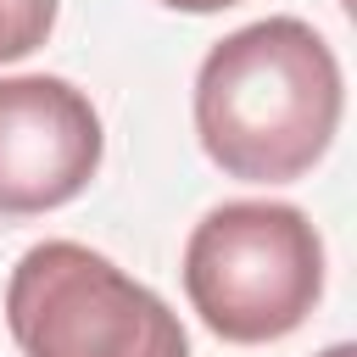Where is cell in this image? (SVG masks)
Returning a JSON list of instances; mask_svg holds the SVG:
<instances>
[{
	"label": "cell",
	"instance_id": "6da1fadb",
	"mask_svg": "<svg viewBox=\"0 0 357 357\" xmlns=\"http://www.w3.org/2000/svg\"><path fill=\"white\" fill-rule=\"evenodd\" d=\"M340 61L301 17H262L218 39L195 73L201 151L245 184L312 173L340 128Z\"/></svg>",
	"mask_w": 357,
	"mask_h": 357
},
{
	"label": "cell",
	"instance_id": "7a4b0ae2",
	"mask_svg": "<svg viewBox=\"0 0 357 357\" xmlns=\"http://www.w3.org/2000/svg\"><path fill=\"white\" fill-rule=\"evenodd\" d=\"M184 296L229 346L284 340L324 296V240L301 206L223 201L190 229Z\"/></svg>",
	"mask_w": 357,
	"mask_h": 357
},
{
	"label": "cell",
	"instance_id": "3957f363",
	"mask_svg": "<svg viewBox=\"0 0 357 357\" xmlns=\"http://www.w3.org/2000/svg\"><path fill=\"white\" fill-rule=\"evenodd\" d=\"M22 357H190L178 312L78 240L28 245L6 279Z\"/></svg>",
	"mask_w": 357,
	"mask_h": 357
},
{
	"label": "cell",
	"instance_id": "277c9868",
	"mask_svg": "<svg viewBox=\"0 0 357 357\" xmlns=\"http://www.w3.org/2000/svg\"><path fill=\"white\" fill-rule=\"evenodd\" d=\"M100 112L50 73L0 78V218L67 206L100 173Z\"/></svg>",
	"mask_w": 357,
	"mask_h": 357
},
{
	"label": "cell",
	"instance_id": "5b68a950",
	"mask_svg": "<svg viewBox=\"0 0 357 357\" xmlns=\"http://www.w3.org/2000/svg\"><path fill=\"white\" fill-rule=\"evenodd\" d=\"M56 28V0H0V61L33 56Z\"/></svg>",
	"mask_w": 357,
	"mask_h": 357
},
{
	"label": "cell",
	"instance_id": "8992f818",
	"mask_svg": "<svg viewBox=\"0 0 357 357\" xmlns=\"http://www.w3.org/2000/svg\"><path fill=\"white\" fill-rule=\"evenodd\" d=\"M162 6H173V11H195V17H206V11H223V6H240V0H162Z\"/></svg>",
	"mask_w": 357,
	"mask_h": 357
},
{
	"label": "cell",
	"instance_id": "52a82bcc",
	"mask_svg": "<svg viewBox=\"0 0 357 357\" xmlns=\"http://www.w3.org/2000/svg\"><path fill=\"white\" fill-rule=\"evenodd\" d=\"M318 357H357V351H351V346L340 340V346H329V351H318Z\"/></svg>",
	"mask_w": 357,
	"mask_h": 357
}]
</instances>
